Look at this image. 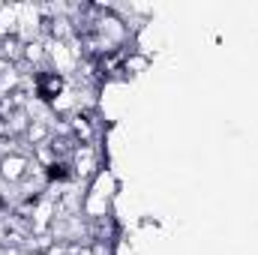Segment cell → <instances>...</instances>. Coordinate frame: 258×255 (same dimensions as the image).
Returning <instances> with one entry per match:
<instances>
[{
  "instance_id": "2",
  "label": "cell",
  "mask_w": 258,
  "mask_h": 255,
  "mask_svg": "<svg viewBox=\"0 0 258 255\" xmlns=\"http://www.w3.org/2000/svg\"><path fill=\"white\" fill-rule=\"evenodd\" d=\"M45 171V183L48 186H69V183H78L75 180V171H72V165L66 162V159H57L54 165H48V168H42Z\"/></svg>"
},
{
  "instance_id": "1",
  "label": "cell",
  "mask_w": 258,
  "mask_h": 255,
  "mask_svg": "<svg viewBox=\"0 0 258 255\" xmlns=\"http://www.w3.org/2000/svg\"><path fill=\"white\" fill-rule=\"evenodd\" d=\"M27 171H30V156L27 153H12V156L0 159V180H6V183L18 186Z\"/></svg>"
},
{
  "instance_id": "3",
  "label": "cell",
  "mask_w": 258,
  "mask_h": 255,
  "mask_svg": "<svg viewBox=\"0 0 258 255\" xmlns=\"http://www.w3.org/2000/svg\"><path fill=\"white\" fill-rule=\"evenodd\" d=\"M147 66H150V54L144 48H129L123 54V75H126V81L135 78V75H141Z\"/></svg>"
}]
</instances>
